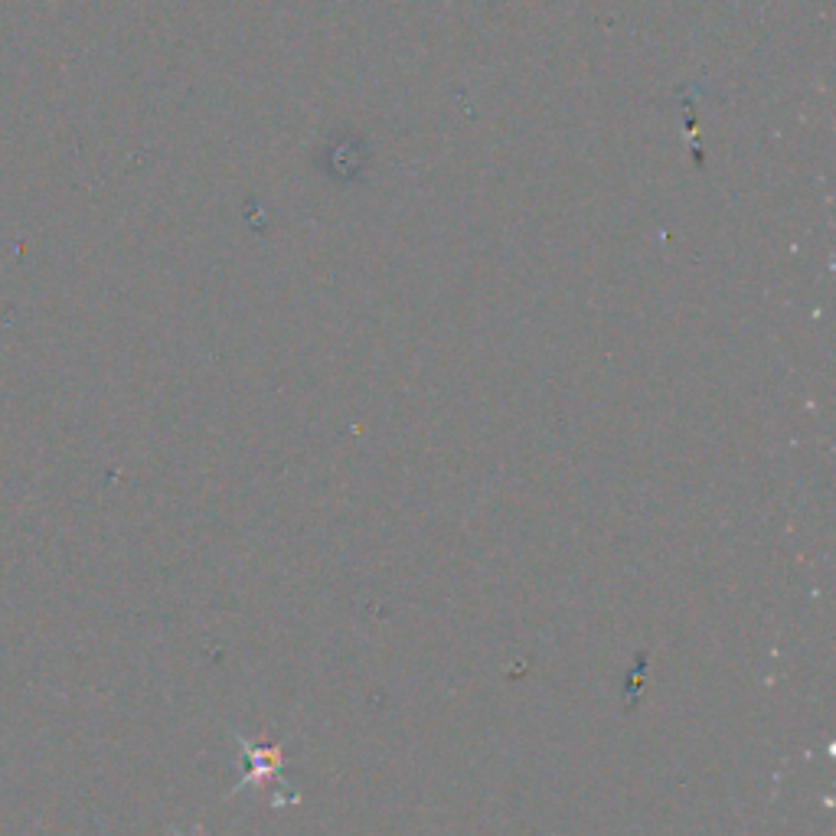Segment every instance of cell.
<instances>
[{
	"label": "cell",
	"mask_w": 836,
	"mask_h": 836,
	"mask_svg": "<svg viewBox=\"0 0 836 836\" xmlns=\"http://www.w3.org/2000/svg\"><path fill=\"white\" fill-rule=\"evenodd\" d=\"M245 752H249L252 765H255V771L249 774V778H245V784L255 781L258 774H262V778H265V774H272L278 768V761H281V748H265V752H262V748H245Z\"/></svg>",
	"instance_id": "obj_1"
}]
</instances>
